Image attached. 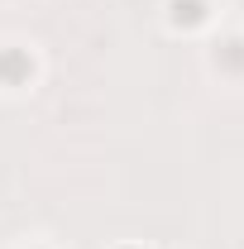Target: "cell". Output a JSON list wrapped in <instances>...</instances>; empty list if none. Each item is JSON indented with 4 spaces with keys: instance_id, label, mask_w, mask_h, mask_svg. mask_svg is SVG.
Listing matches in <instances>:
<instances>
[{
    "instance_id": "obj_1",
    "label": "cell",
    "mask_w": 244,
    "mask_h": 249,
    "mask_svg": "<svg viewBox=\"0 0 244 249\" xmlns=\"http://www.w3.org/2000/svg\"><path fill=\"white\" fill-rule=\"evenodd\" d=\"M120 249H139V245H120Z\"/></svg>"
}]
</instances>
